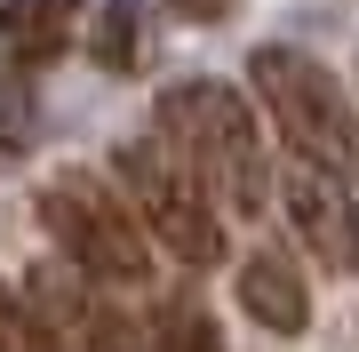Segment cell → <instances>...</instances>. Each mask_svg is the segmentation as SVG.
<instances>
[{"mask_svg": "<svg viewBox=\"0 0 359 352\" xmlns=\"http://www.w3.org/2000/svg\"><path fill=\"white\" fill-rule=\"evenodd\" d=\"M160 136L208 176V193H216L231 216L256 224L271 209L280 169H271L264 129H256V105H248L240 89H224V80H176V89L160 96Z\"/></svg>", "mask_w": 359, "mask_h": 352, "instance_id": "cell-1", "label": "cell"}, {"mask_svg": "<svg viewBox=\"0 0 359 352\" xmlns=\"http://www.w3.org/2000/svg\"><path fill=\"white\" fill-rule=\"evenodd\" d=\"M72 16L80 0H0V40L16 56H56L72 40Z\"/></svg>", "mask_w": 359, "mask_h": 352, "instance_id": "cell-8", "label": "cell"}, {"mask_svg": "<svg viewBox=\"0 0 359 352\" xmlns=\"http://www.w3.org/2000/svg\"><path fill=\"white\" fill-rule=\"evenodd\" d=\"M88 48H96L104 72H136V65H144V8H136V0H104Z\"/></svg>", "mask_w": 359, "mask_h": 352, "instance_id": "cell-9", "label": "cell"}, {"mask_svg": "<svg viewBox=\"0 0 359 352\" xmlns=\"http://www.w3.org/2000/svg\"><path fill=\"white\" fill-rule=\"evenodd\" d=\"M152 352H224V328H216V313L200 296H176L160 313V344Z\"/></svg>", "mask_w": 359, "mask_h": 352, "instance_id": "cell-10", "label": "cell"}, {"mask_svg": "<svg viewBox=\"0 0 359 352\" xmlns=\"http://www.w3.org/2000/svg\"><path fill=\"white\" fill-rule=\"evenodd\" d=\"M176 8H184V16H224L231 0H176Z\"/></svg>", "mask_w": 359, "mask_h": 352, "instance_id": "cell-12", "label": "cell"}, {"mask_svg": "<svg viewBox=\"0 0 359 352\" xmlns=\"http://www.w3.org/2000/svg\"><path fill=\"white\" fill-rule=\"evenodd\" d=\"M240 304H248V320H264V328H271V337H304V328H311L304 273H295L280 248H256V256L240 264Z\"/></svg>", "mask_w": 359, "mask_h": 352, "instance_id": "cell-7", "label": "cell"}, {"mask_svg": "<svg viewBox=\"0 0 359 352\" xmlns=\"http://www.w3.org/2000/svg\"><path fill=\"white\" fill-rule=\"evenodd\" d=\"M120 169V193H128V209L144 216V233H152L176 264H192V273H208V264L224 256V216H216V193H208V176L192 169V160L176 152L168 136H136L112 152Z\"/></svg>", "mask_w": 359, "mask_h": 352, "instance_id": "cell-3", "label": "cell"}, {"mask_svg": "<svg viewBox=\"0 0 359 352\" xmlns=\"http://www.w3.org/2000/svg\"><path fill=\"white\" fill-rule=\"evenodd\" d=\"M40 224H48L56 256L80 264L88 280L104 288H144L152 280V233H144V216L128 209V193H112V184H96V169H56L40 176Z\"/></svg>", "mask_w": 359, "mask_h": 352, "instance_id": "cell-2", "label": "cell"}, {"mask_svg": "<svg viewBox=\"0 0 359 352\" xmlns=\"http://www.w3.org/2000/svg\"><path fill=\"white\" fill-rule=\"evenodd\" d=\"M248 80H256V105L271 112V129H280L287 152H311V160H327V169H359V112H351L344 80H335L320 56L256 48L248 56Z\"/></svg>", "mask_w": 359, "mask_h": 352, "instance_id": "cell-4", "label": "cell"}, {"mask_svg": "<svg viewBox=\"0 0 359 352\" xmlns=\"http://www.w3.org/2000/svg\"><path fill=\"white\" fill-rule=\"evenodd\" d=\"M104 280H88L80 264H40V273L25 280V304L40 313V328H48L65 352H136V328L112 313V304L96 296Z\"/></svg>", "mask_w": 359, "mask_h": 352, "instance_id": "cell-6", "label": "cell"}, {"mask_svg": "<svg viewBox=\"0 0 359 352\" xmlns=\"http://www.w3.org/2000/svg\"><path fill=\"white\" fill-rule=\"evenodd\" d=\"M0 352H65L48 328H40V313L25 296H8V280H0Z\"/></svg>", "mask_w": 359, "mask_h": 352, "instance_id": "cell-11", "label": "cell"}, {"mask_svg": "<svg viewBox=\"0 0 359 352\" xmlns=\"http://www.w3.org/2000/svg\"><path fill=\"white\" fill-rule=\"evenodd\" d=\"M280 193H287V224L304 233L311 264L351 273V264H359V200H351V176L327 169V160H311V152H287L280 160Z\"/></svg>", "mask_w": 359, "mask_h": 352, "instance_id": "cell-5", "label": "cell"}]
</instances>
